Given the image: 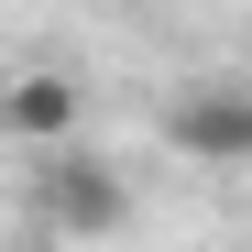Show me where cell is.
<instances>
[{"label": "cell", "mask_w": 252, "mask_h": 252, "mask_svg": "<svg viewBox=\"0 0 252 252\" xmlns=\"http://www.w3.org/2000/svg\"><path fill=\"white\" fill-rule=\"evenodd\" d=\"M164 143L187 164H252V77H208L164 110Z\"/></svg>", "instance_id": "cell-2"}, {"label": "cell", "mask_w": 252, "mask_h": 252, "mask_svg": "<svg viewBox=\"0 0 252 252\" xmlns=\"http://www.w3.org/2000/svg\"><path fill=\"white\" fill-rule=\"evenodd\" d=\"M77 110H88V88H77V77H55V66H33V77H11V88H0V121H11L22 143H66L77 132Z\"/></svg>", "instance_id": "cell-3"}, {"label": "cell", "mask_w": 252, "mask_h": 252, "mask_svg": "<svg viewBox=\"0 0 252 252\" xmlns=\"http://www.w3.org/2000/svg\"><path fill=\"white\" fill-rule=\"evenodd\" d=\"M33 208H44L66 241H110L121 220H132V187H121V164H99V154L55 143L44 164H33Z\"/></svg>", "instance_id": "cell-1"}]
</instances>
